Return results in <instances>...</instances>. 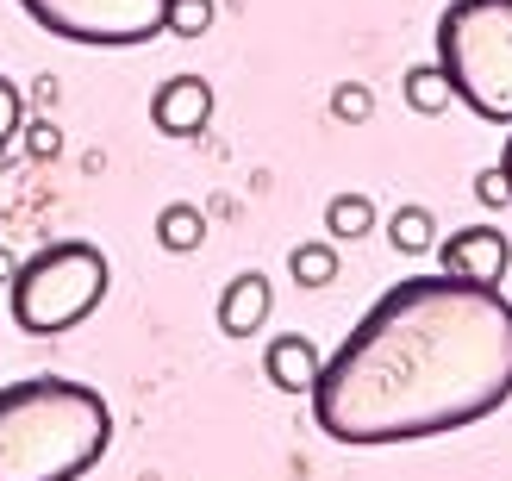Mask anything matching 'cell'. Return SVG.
<instances>
[{
    "label": "cell",
    "mask_w": 512,
    "mask_h": 481,
    "mask_svg": "<svg viewBox=\"0 0 512 481\" xmlns=\"http://www.w3.org/2000/svg\"><path fill=\"white\" fill-rule=\"evenodd\" d=\"M438 263H444V275H463L475 288H500V275L512 269V244L500 225H463L456 238L438 244Z\"/></svg>",
    "instance_id": "6"
},
{
    "label": "cell",
    "mask_w": 512,
    "mask_h": 481,
    "mask_svg": "<svg viewBox=\"0 0 512 481\" xmlns=\"http://www.w3.org/2000/svg\"><path fill=\"white\" fill-rule=\"evenodd\" d=\"M213 119V82L207 75H169V82L150 94V125L163 138H200Z\"/></svg>",
    "instance_id": "7"
},
{
    "label": "cell",
    "mask_w": 512,
    "mask_h": 481,
    "mask_svg": "<svg viewBox=\"0 0 512 481\" xmlns=\"http://www.w3.org/2000/svg\"><path fill=\"white\" fill-rule=\"evenodd\" d=\"M375 225V200L369 194H331L325 200V232L331 238H363Z\"/></svg>",
    "instance_id": "13"
},
{
    "label": "cell",
    "mask_w": 512,
    "mask_h": 481,
    "mask_svg": "<svg viewBox=\"0 0 512 481\" xmlns=\"http://www.w3.org/2000/svg\"><path fill=\"white\" fill-rule=\"evenodd\" d=\"M113 444V407L82 382L32 375L0 388V481H82Z\"/></svg>",
    "instance_id": "2"
},
{
    "label": "cell",
    "mask_w": 512,
    "mask_h": 481,
    "mask_svg": "<svg viewBox=\"0 0 512 481\" xmlns=\"http://www.w3.org/2000/svg\"><path fill=\"white\" fill-rule=\"evenodd\" d=\"M319 369H325V357L313 350V338H300V332H281L263 350V375H269L281 394H313Z\"/></svg>",
    "instance_id": "9"
},
{
    "label": "cell",
    "mask_w": 512,
    "mask_h": 481,
    "mask_svg": "<svg viewBox=\"0 0 512 481\" xmlns=\"http://www.w3.org/2000/svg\"><path fill=\"white\" fill-rule=\"evenodd\" d=\"M438 63L475 119L512 125V0H450L438 19Z\"/></svg>",
    "instance_id": "3"
},
{
    "label": "cell",
    "mask_w": 512,
    "mask_h": 481,
    "mask_svg": "<svg viewBox=\"0 0 512 481\" xmlns=\"http://www.w3.org/2000/svg\"><path fill=\"white\" fill-rule=\"evenodd\" d=\"M19 132H25V94L7 82V75H0V150H7Z\"/></svg>",
    "instance_id": "17"
},
{
    "label": "cell",
    "mask_w": 512,
    "mask_h": 481,
    "mask_svg": "<svg viewBox=\"0 0 512 481\" xmlns=\"http://www.w3.org/2000/svg\"><path fill=\"white\" fill-rule=\"evenodd\" d=\"M388 244L400 250V257H419V250L438 244V219H431V207H413V200H406V207L388 219Z\"/></svg>",
    "instance_id": "12"
},
{
    "label": "cell",
    "mask_w": 512,
    "mask_h": 481,
    "mask_svg": "<svg viewBox=\"0 0 512 481\" xmlns=\"http://www.w3.org/2000/svg\"><path fill=\"white\" fill-rule=\"evenodd\" d=\"M500 169H506V182H512V125H506V150H500Z\"/></svg>",
    "instance_id": "20"
},
{
    "label": "cell",
    "mask_w": 512,
    "mask_h": 481,
    "mask_svg": "<svg viewBox=\"0 0 512 481\" xmlns=\"http://www.w3.org/2000/svg\"><path fill=\"white\" fill-rule=\"evenodd\" d=\"M157 244H163V250H175V257H188V250H200V244H207V213H200V207H188V200H175V207H163V213H157Z\"/></svg>",
    "instance_id": "11"
},
{
    "label": "cell",
    "mask_w": 512,
    "mask_h": 481,
    "mask_svg": "<svg viewBox=\"0 0 512 481\" xmlns=\"http://www.w3.org/2000/svg\"><path fill=\"white\" fill-rule=\"evenodd\" d=\"M512 400V300L463 275H406L344 332L313 382V419L338 444L444 438Z\"/></svg>",
    "instance_id": "1"
},
{
    "label": "cell",
    "mask_w": 512,
    "mask_h": 481,
    "mask_svg": "<svg viewBox=\"0 0 512 481\" xmlns=\"http://www.w3.org/2000/svg\"><path fill=\"white\" fill-rule=\"evenodd\" d=\"M331 113H338L344 125H363L375 113V94L363 82H338V88H331Z\"/></svg>",
    "instance_id": "16"
},
{
    "label": "cell",
    "mask_w": 512,
    "mask_h": 481,
    "mask_svg": "<svg viewBox=\"0 0 512 481\" xmlns=\"http://www.w3.org/2000/svg\"><path fill=\"white\" fill-rule=\"evenodd\" d=\"M269 307H275L269 275H263V269H244V275H232V282H225L213 319H219L225 338H256V332H263V319H269Z\"/></svg>",
    "instance_id": "8"
},
{
    "label": "cell",
    "mask_w": 512,
    "mask_h": 481,
    "mask_svg": "<svg viewBox=\"0 0 512 481\" xmlns=\"http://www.w3.org/2000/svg\"><path fill=\"white\" fill-rule=\"evenodd\" d=\"M288 269H294L300 288H325V282H338V250L331 244H294Z\"/></svg>",
    "instance_id": "14"
},
{
    "label": "cell",
    "mask_w": 512,
    "mask_h": 481,
    "mask_svg": "<svg viewBox=\"0 0 512 481\" xmlns=\"http://www.w3.org/2000/svg\"><path fill=\"white\" fill-rule=\"evenodd\" d=\"M57 125H50V119H32V125H25V150H32V157H57Z\"/></svg>",
    "instance_id": "19"
},
{
    "label": "cell",
    "mask_w": 512,
    "mask_h": 481,
    "mask_svg": "<svg viewBox=\"0 0 512 481\" xmlns=\"http://www.w3.org/2000/svg\"><path fill=\"white\" fill-rule=\"evenodd\" d=\"M107 282H113L107 250L88 238H57L13 269V325L32 338L69 332L107 300Z\"/></svg>",
    "instance_id": "4"
},
{
    "label": "cell",
    "mask_w": 512,
    "mask_h": 481,
    "mask_svg": "<svg viewBox=\"0 0 512 481\" xmlns=\"http://www.w3.org/2000/svg\"><path fill=\"white\" fill-rule=\"evenodd\" d=\"M475 200H481V207H512V182H506V169H500V163L475 175Z\"/></svg>",
    "instance_id": "18"
},
{
    "label": "cell",
    "mask_w": 512,
    "mask_h": 481,
    "mask_svg": "<svg viewBox=\"0 0 512 481\" xmlns=\"http://www.w3.org/2000/svg\"><path fill=\"white\" fill-rule=\"evenodd\" d=\"M219 7L213 0H169V38H207Z\"/></svg>",
    "instance_id": "15"
},
{
    "label": "cell",
    "mask_w": 512,
    "mask_h": 481,
    "mask_svg": "<svg viewBox=\"0 0 512 481\" xmlns=\"http://www.w3.org/2000/svg\"><path fill=\"white\" fill-rule=\"evenodd\" d=\"M19 7L38 32L94 50H132L169 32V0H19Z\"/></svg>",
    "instance_id": "5"
},
{
    "label": "cell",
    "mask_w": 512,
    "mask_h": 481,
    "mask_svg": "<svg viewBox=\"0 0 512 481\" xmlns=\"http://www.w3.org/2000/svg\"><path fill=\"white\" fill-rule=\"evenodd\" d=\"M400 94H406V107H413L419 119L450 113V100H456V88H450L444 63H413V69H406V82H400Z\"/></svg>",
    "instance_id": "10"
}]
</instances>
